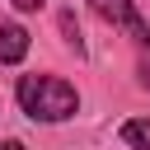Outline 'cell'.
Listing matches in <instances>:
<instances>
[{
  "mask_svg": "<svg viewBox=\"0 0 150 150\" xmlns=\"http://www.w3.org/2000/svg\"><path fill=\"white\" fill-rule=\"evenodd\" d=\"M14 98L33 122H66V117L80 112V94L61 75H19Z\"/></svg>",
  "mask_w": 150,
  "mask_h": 150,
  "instance_id": "obj_1",
  "label": "cell"
},
{
  "mask_svg": "<svg viewBox=\"0 0 150 150\" xmlns=\"http://www.w3.org/2000/svg\"><path fill=\"white\" fill-rule=\"evenodd\" d=\"M9 5H14V9H19V14H38V9H42V5H47V0H9Z\"/></svg>",
  "mask_w": 150,
  "mask_h": 150,
  "instance_id": "obj_6",
  "label": "cell"
},
{
  "mask_svg": "<svg viewBox=\"0 0 150 150\" xmlns=\"http://www.w3.org/2000/svg\"><path fill=\"white\" fill-rule=\"evenodd\" d=\"M28 56V28L23 23H0V66H19Z\"/></svg>",
  "mask_w": 150,
  "mask_h": 150,
  "instance_id": "obj_3",
  "label": "cell"
},
{
  "mask_svg": "<svg viewBox=\"0 0 150 150\" xmlns=\"http://www.w3.org/2000/svg\"><path fill=\"white\" fill-rule=\"evenodd\" d=\"M0 150H23V141H5V145H0Z\"/></svg>",
  "mask_w": 150,
  "mask_h": 150,
  "instance_id": "obj_7",
  "label": "cell"
},
{
  "mask_svg": "<svg viewBox=\"0 0 150 150\" xmlns=\"http://www.w3.org/2000/svg\"><path fill=\"white\" fill-rule=\"evenodd\" d=\"M61 33H66V42H70V52H75V56H84V38H80V28H75V14H70V9L61 14Z\"/></svg>",
  "mask_w": 150,
  "mask_h": 150,
  "instance_id": "obj_5",
  "label": "cell"
},
{
  "mask_svg": "<svg viewBox=\"0 0 150 150\" xmlns=\"http://www.w3.org/2000/svg\"><path fill=\"white\" fill-rule=\"evenodd\" d=\"M122 145L150 150V117H127V122H122Z\"/></svg>",
  "mask_w": 150,
  "mask_h": 150,
  "instance_id": "obj_4",
  "label": "cell"
},
{
  "mask_svg": "<svg viewBox=\"0 0 150 150\" xmlns=\"http://www.w3.org/2000/svg\"><path fill=\"white\" fill-rule=\"evenodd\" d=\"M89 9L131 38V47H136V84L150 89V23L141 19V9L131 0H89Z\"/></svg>",
  "mask_w": 150,
  "mask_h": 150,
  "instance_id": "obj_2",
  "label": "cell"
}]
</instances>
